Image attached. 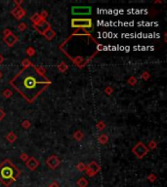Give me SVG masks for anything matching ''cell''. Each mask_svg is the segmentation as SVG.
Returning <instances> with one entry per match:
<instances>
[{
	"label": "cell",
	"mask_w": 167,
	"mask_h": 187,
	"mask_svg": "<svg viewBox=\"0 0 167 187\" xmlns=\"http://www.w3.org/2000/svg\"><path fill=\"white\" fill-rule=\"evenodd\" d=\"M154 3L155 4H161V3H162V1H155Z\"/></svg>",
	"instance_id": "cell-39"
},
{
	"label": "cell",
	"mask_w": 167,
	"mask_h": 187,
	"mask_svg": "<svg viewBox=\"0 0 167 187\" xmlns=\"http://www.w3.org/2000/svg\"><path fill=\"white\" fill-rule=\"evenodd\" d=\"M33 63H31V60H29V58H24V60H22V66L23 68H26V67H29L30 65H32Z\"/></svg>",
	"instance_id": "cell-22"
},
{
	"label": "cell",
	"mask_w": 167,
	"mask_h": 187,
	"mask_svg": "<svg viewBox=\"0 0 167 187\" xmlns=\"http://www.w3.org/2000/svg\"><path fill=\"white\" fill-rule=\"evenodd\" d=\"M5 116H6L5 111L2 109V108H0V121H1V120H3L5 118Z\"/></svg>",
	"instance_id": "cell-34"
},
{
	"label": "cell",
	"mask_w": 167,
	"mask_h": 187,
	"mask_svg": "<svg viewBox=\"0 0 167 187\" xmlns=\"http://www.w3.org/2000/svg\"><path fill=\"white\" fill-rule=\"evenodd\" d=\"M20 174L21 171L9 159H6L0 164V182L4 186H11L20 177Z\"/></svg>",
	"instance_id": "cell-2"
},
{
	"label": "cell",
	"mask_w": 167,
	"mask_h": 187,
	"mask_svg": "<svg viewBox=\"0 0 167 187\" xmlns=\"http://www.w3.org/2000/svg\"><path fill=\"white\" fill-rule=\"evenodd\" d=\"M43 36L45 37V39L46 40H48V41H51L53 38L55 37L56 36V32L53 30L52 29H48L47 31H45L43 33Z\"/></svg>",
	"instance_id": "cell-13"
},
{
	"label": "cell",
	"mask_w": 167,
	"mask_h": 187,
	"mask_svg": "<svg viewBox=\"0 0 167 187\" xmlns=\"http://www.w3.org/2000/svg\"><path fill=\"white\" fill-rule=\"evenodd\" d=\"M29 156L27 154L26 152H22L21 153V155H20V159L22 161H24V163H26V162L29 160Z\"/></svg>",
	"instance_id": "cell-30"
},
{
	"label": "cell",
	"mask_w": 167,
	"mask_h": 187,
	"mask_svg": "<svg viewBox=\"0 0 167 187\" xmlns=\"http://www.w3.org/2000/svg\"><path fill=\"white\" fill-rule=\"evenodd\" d=\"M3 61H4V57H3V56H2L1 54H0V65H1L2 63H3Z\"/></svg>",
	"instance_id": "cell-37"
},
{
	"label": "cell",
	"mask_w": 167,
	"mask_h": 187,
	"mask_svg": "<svg viewBox=\"0 0 167 187\" xmlns=\"http://www.w3.org/2000/svg\"><path fill=\"white\" fill-rule=\"evenodd\" d=\"M17 138H18V136H17V135L14 132L8 133V135L6 136V140L10 142V143H14L17 140Z\"/></svg>",
	"instance_id": "cell-15"
},
{
	"label": "cell",
	"mask_w": 167,
	"mask_h": 187,
	"mask_svg": "<svg viewBox=\"0 0 167 187\" xmlns=\"http://www.w3.org/2000/svg\"><path fill=\"white\" fill-rule=\"evenodd\" d=\"M88 184H89L88 180L85 177H80L76 181V185L78 187H87Z\"/></svg>",
	"instance_id": "cell-17"
},
{
	"label": "cell",
	"mask_w": 167,
	"mask_h": 187,
	"mask_svg": "<svg viewBox=\"0 0 167 187\" xmlns=\"http://www.w3.org/2000/svg\"><path fill=\"white\" fill-rule=\"evenodd\" d=\"M42 21H44V19H42V18L40 17L39 13H34L30 17V22L32 23V26H36V24L41 23Z\"/></svg>",
	"instance_id": "cell-12"
},
{
	"label": "cell",
	"mask_w": 167,
	"mask_h": 187,
	"mask_svg": "<svg viewBox=\"0 0 167 187\" xmlns=\"http://www.w3.org/2000/svg\"><path fill=\"white\" fill-rule=\"evenodd\" d=\"M132 152L138 159H143L149 153V148L142 141H139L132 148Z\"/></svg>",
	"instance_id": "cell-4"
},
{
	"label": "cell",
	"mask_w": 167,
	"mask_h": 187,
	"mask_svg": "<svg viewBox=\"0 0 167 187\" xmlns=\"http://www.w3.org/2000/svg\"><path fill=\"white\" fill-rule=\"evenodd\" d=\"M147 180H149L150 182L154 183V181L157 180V175H155L154 174H149V175H147Z\"/></svg>",
	"instance_id": "cell-31"
},
{
	"label": "cell",
	"mask_w": 167,
	"mask_h": 187,
	"mask_svg": "<svg viewBox=\"0 0 167 187\" xmlns=\"http://www.w3.org/2000/svg\"><path fill=\"white\" fill-rule=\"evenodd\" d=\"M147 148H149V150L150 149H152V150H154L155 148L157 147V142L154 140V139H152L151 141L149 142V144H147Z\"/></svg>",
	"instance_id": "cell-24"
},
{
	"label": "cell",
	"mask_w": 167,
	"mask_h": 187,
	"mask_svg": "<svg viewBox=\"0 0 167 187\" xmlns=\"http://www.w3.org/2000/svg\"><path fill=\"white\" fill-rule=\"evenodd\" d=\"M105 94L107 95V96H111V95L113 94V92H115V90H113V88L111 87V86H108V87H106L105 88Z\"/></svg>",
	"instance_id": "cell-28"
},
{
	"label": "cell",
	"mask_w": 167,
	"mask_h": 187,
	"mask_svg": "<svg viewBox=\"0 0 167 187\" xmlns=\"http://www.w3.org/2000/svg\"><path fill=\"white\" fill-rule=\"evenodd\" d=\"M10 34H12V31H11V29H5L3 30V32H2L3 38L6 37V36H8V35H10Z\"/></svg>",
	"instance_id": "cell-33"
},
{
	"label": "cell",
	"mask_w": 167,
	"mask_h": 187,
	"mask_svg": "<svg viewBox=\"0 0 167 187\" xmlns=\"http://www.w3.org/2000/svg\"><path fill=\"white\" fill-rule=\"evenodd\" d=\"M14 3L16 4V6H21V4H23L24 1H23V0H20V1H18V0H15V1H14Z\"/></svg>",
	"instance_id": "cell-36"
},
{
	"label": "cell",
	"mask_w": 167,
	"mask_h": 187,
	"mask_svg": "<svg viewBox=\"0 0 167 187\" xmlns=\"http://www.w3.org/2000/svg\"><path fill=\"white\" fill-rule=\"evenodd\" d=\"M86 167H87V165H86L85 163H83V162H79V163L76 165V170L78 172H85Z\"/></svg>",
	"instance_id": "cell-20"
},
{
	"label": "cell",
	"mask_w": 167,
	"mask_h": 187,
	"mask_svg": "<svg viewBox=\"0 0 167 187\" xmlns=\"http://www.w3.org/2000/svg\"><path fill=\"white\" fill-rule=\"evenodd\" d=\"M22 127L24 128V129H26V130H29L30 127H31V123H30V121L29 120H27V119H26V120H24L23 122H22Z\"/></svg>",
	"instance_id": "cell-27"
},
{
	"label": "cell",
	"mask_w": 167,
	"mask_h": 187,
	"mask_svg": "<svg viewBox=\"0 0 167 187\" xmlns=\"http://www.w3.org/2000/svg\"><path fill=\"white\" fill-rule=\"evenodd\" d=\"M13 95V92L10 90V89H5V90L2 92V96H3L5 99H10Z\"/></svg>",
	"instance_id": "cell-23"
},
{
	"label": "cell",
	"mask_w": 167,
	"mask_h": 187,
	"mask_svg": "<svg viewBox=\"0 0 167 187\" xmlns=\"http://www.w3.org/2000/svg\"><path fill=\"white\" fill-rule=\"evenodd\" d=\"M57 68L60 72H66L68 69V65L66 63V61H61L59 65H57Z\"/></svg>",
	"instance_id": "cell-18"
},
{
	"label": "cell",
	"mask_w": 167,
	"mask_h": 187,
	"mask_svg": "<svg viewBox=\"0 0 167 187\" xmlns=\"http://www.w3.org/2000/svg\"><path fill=\"white\" fill-rule=\"evenodd\" d=\"M98 142H99L100 144H102V145L107 144L108 142V136L106 135V133H102L101 136H99Z\"/></svg>",
	"instance_id": "cell-16"
},
{
	"label": "cell",
	"mask_w": 167,
	"mask_h": 187,
	"mask_svg": "<svg viewBox=\"0 0 167 187\" xmlns=\"http://www.w3.org/2000/svg\"><path fill=\"white\" fill-rule=\"evenodd\" d=\"M72 136H73V138L75 139L76 141H81L82 139L84 138V133H83L82 131H80V130H77V131H75V132L73 133Z\"/></svg>",
	"instance_id": "cell-14"
},
{
	"label": "cell",
	"mask_w": 167,
	"mask_h": 187,
	"mask_svg": "<svg viewBox=\"0 0 167 187\" xmlns=\"http://www.w3.org/2000/svg\"><path fill=\"white\" fill-rule=\"evenodd\" d=\"M141 78L145 81H147L150 78H151V74H150L149 71H144L143 73L141 74Z\"/></svg>",
	"instance_id": "cell-29"
},
{
	"label": "cell",
	"mask_w": 167,
	"mask_h": 187,
	"mask_svg": "<svg viewBox=\"0 0 167 187\" xmlns=\"http://www.w3.org/2000/svg\"><path fill=\"white\" fill-rule=\"evenodd\" d=\"M92 9L90 6H73L71 8L72 15L75 16H83V15H90Z\"/></svg>",
	"instance_id": "cell-6"
},
{
	"label": "cell",
	"mask_w": 167,
	"mask_h": 187,
	"mask_svg": "<svg viewBox=\"0 0 167 187\" xmlns=\"http://www.w3.org/2000/svg\"><path fill=\"white\" fill-rule=\"evenodd\" d=\"M32 27L38 33H39V34H42V35H43V33L45 32V31H47L48 29H52L51 24H50V23H48L46 19H44V21H42L41 23H39L38 24H36V26H32Z\"/></svg>",
	"instance_id": "cell-8"
},
{
	"label": "cell",
	"mask_w": 167,
	"mask_h": 187,
	"mask_svg": "<svg viewBox=\"0 0 167 187\" xmlns=\"http://www.w3.org/2000/svg\"><path fill=\"white\" fill-rule=\"evenodd\" d=\"M11 14H12V16H14V18L16 19H22L26 16L27 12L24 11V8H22L21 6H16L11 11Z\"/></svg>",
	"instance_id": "cell-9"
},
{
	"label": "cell",
	"mask_w": 167,
	"mask_h": 187,
	"mask_svg": "<svg viewBox=\"0 0 167 187\" xmlns=\"http://www.w3.org/2000/svg\"><path fill=\"white\" fill-rule=\"evenodd\" d=\"M39 15H40L41 18H42V19H46L47 18H48L49 14H48V12H47L46 10H43V11H41V12L39 13Z\"/></svg>",
	"instance_id": "cell-32"
},
{
	"label": "cell",
	"mask_w": 167,
	"mask_h": 187,
	"mask_svg": "<svg viewBox=\"0 0 167 187\" xmlns=\"http://www.w3.org/2000/svg\"><path fill=\"white\" fill-rule=\"evenodd\" d=\"M27 29V23H24V22H22V23H20V24H18L19 31L24 32V31H26Z\"/></svg>",
	"instance_id": "cell-25"
},
{
	"label": "cell",
	"mask_w": 167,
	"mask_h": 187,
	"mask_svg": "<svg viewBox=\"0 0 167 187\" xmlns=\"http://www.w3.org/2000/svg\"><path fill=\"white\" fill-rule=\"evenodd\" d=\"M45 73L46 69L44 67L32 65L19 71L9 83L27 102L32 103L52 83Z\"/></svg>",
	"instance_id": "cell-1"
},
{
	"label": "cell",
	"mask_w": 167,
	"mask_h": 187,
	"mask_svg": "<svg viewBox=\"0 0 167 187\" xmlns=\"http://www.w3.org/2000/svg\"><path fill=\"white\" fill-rule=\"evenodd\" d=\"M166 35H167V33L165 32L164 33V41H165V42H166Z\"/></svg>",
	"instance_id": "cell-40"
},
{
	"label": "cell",
	"mask_w": 167,
	"mask_h": 187,
	"mask_svg": "<svg viewBox=\"0 0 167 187\" xmlns=\"http://www.w3.org/2000/svg\"><path fill=\"white\" fill-rule=\"evenodd\" d=\"M26 54L29 56V57H33V56H35L36 51H35V49L33 48V47L29 46V47H27V48L26 49Z\"/></svg>",
	"instance_id": "cell-19"
},
{
	"label": "cell",
	"mask_w": 167,
	"mask_h": 187,
	"mask_svg": "<svg viewBox=\"0 0 167 187\" xmlns=\"http://www.w3.org/2000/svg\"><path fill=\"white\" fill-rule=\"evenodd\" d=\"M93 26L91 19H72L71 27L77 29H87Z\"/></svg>",
	"instance_id": "cell-3"
},
{
	"label": "cell",
	"mask_w": 167,
	"mask_h": 187,
	"mask_svg": "<svg viewBox=\"0 0 167 187\" xmlns=\"http://www.w3.org/2000/svg\"><path fill=\"white\" fill-rule=\"evenodd\" d=\"M106 128V123L104 121H102V120H100L99 122H97L96 124V129L98 131H103Z\"/></svg>",
	"instance_id": "cell-26"
},
{
	"label": "cell",
	"mask_w": 167,
	"mask_h": 187,
	"mask_svg": "<svg viewBox=\"0 0 167 187\" xmlns=\"http://www.w3.org/2000/svg\"><path fill=\"white\" fill-rule=\"evenodd\" d=\"M101 169H102L101 166H100L97 162L92 161L91 163H89V165H87V167H86L85 174L86 175H88L89 177H95L99 172H101Z\"/></svg>",
	"instance_id": "cell-5"
},
{
	"label": "cell",
	"mask_w": 167,
	"mask_h": 187,
	"mask_svg": "<svg viewBox=\"0 0 167 187\" xmlns=\"http://www.w3.org/2000/svg\"><path fill=\"white\" fill-rule=\"evenodd\" d=\"M48 187H60V184L57 181H53L51 184H49Z\"/></svg>",
	"instance_id": "cell-35"
},
{
	"label": "cell",
	"mask_w": 167,
	"mask_h": 187,
	"mask_svg": "<svg viewBox=\"0 0 167 187\" xmlns=\"http://www.w3.org/2000/svg\"><path fill=\"white\" fill-rule=\"evenodd\" d=\"M45 163H46L47 167H48L49 169L55 170V169H57L58 167L60 166L61 161L56 155H51V156H49V157L46 159Z\"/></svg>",
	"instance_id": "cell-7"
},
{
	"label": "cell",
	"mask_w": 167,
	"mask_h": 187,
	"mask_svg": "<svg viewBox=\"0 0 167 187\" xmlns=\"http://www.w3.org/2000/svg\"><path fill=\"white\" fill-rule=\"evenodd\" d=\"M137 82H138V80L135 76H130L127 79V84L130 85V86H135L136 84H137Z\"/></svg>",
	"instance_id": "cell-21"
},
{
	"label": "cell",
	"mask_w": 167,
	"mask_h": 187,
	"mask_svg": "<svg viewBox=\"0 0 167 187\" xmlns=\"http://www.w3.org/2000/svg\"><path fill=\"white\" fill-rule=\"evenodd\" d=\"M2 77H3V73H2V71L0 70V79H1Z\"/></svg>",
	"instance_id": "cell-38"
},
{
	"label": "cell",
	"mask_w": 167,
	"mask_h": 187,
	"mask_svg": "<svg viewBox=\"0 0 167 187\" xmlns=\"http://www.w3.org/2000/svg\"><path fill=\"white\" fill-rule=\"evenodd\" d=\"M18 40H19L18 37H17L15 34H13V33L3 38V41L6 43V45L8 47H13L17 42H18Z\"/></svg>",
	"instance_id": "cell-11"
},
{
	"label": "cell",
	"mask_w": 167,
	"mask_h": 187,
	"mask_svg": "<svg viewBox=\"0 0 167 187\" xmlns=\"http://www.w3.org/2000/svg\"><path fill=\"white\" fill-rule=\"evenodd\" d=\"M39 165H40L39 161H38L37 159L34 158V157H29V160L26 162L27 168L29 170H30V171H32V172L35 171V170L39 167Z\"/></svg>",
	"instance_id": "cell-10"
}]
</instances>
